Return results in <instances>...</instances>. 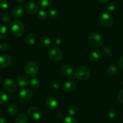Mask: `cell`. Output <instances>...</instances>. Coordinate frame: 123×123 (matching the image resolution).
Returning a JSON list of instances; mask_svg holds the SVG:
<instances>
[{"label": "cell", "mask_w": 123, "mask_h": 123, "mask_svg": "<svg viewBox=\"0 0 123 123\" xmlns=\"http://www.w3.org/2000/svg\"><path fill=\"white\" fill-rule=\"evenodd\" d=\"M9 48V45L6 42H3L0 44V49L3 51H6Z\"/></svg>", "instance_id": "8d00e7d4"}, {"label": "cell", "mask_w": 123, "mask_h": 123, "mask_svg": "<svg viewBox=\"0 0 123 123\" xmlns=\"http://www.w3.org/2000/svg\"><path fill=\"white\" fill-rule=\"evenodd\" d=\"M30 83L31 87H33V88L34 89H37L40 86L41 81H40L39 79H37V78L35 77L33 78V79L30 80Z\"/></svg>", "instance_id": "484cf974"}, {"label": "cell", "mask_w": 123, "mask_h": 123, "mask_svg": "<svg viewBox=\"0 0 123 123\" xmlns=\"http://www.w3.org/2000/svg\"><path fill=\"white\" fill-rule=\"evenodd\" d=\"M117 8V6H116L115 4L114 3H110L107 6V7H106V9L108 12H113Z\"/></svg>", "instance_id": "d590c367"}, {"label": "cell", "mask_w": 123, "mask_h": 123, "mask_svg": "<svg viewBox=\"0 0 123 123\" xmlns=\"http://www.w3.org/2000/svg\"><path fill=\"white\" fill-rule=\"evenodd\" d=\"M53 0H38V3L43 8H48L51 6Z\"/></svg>", "instance_id": "cb8c5ba5"}, {"label": "cell", "mask_w": 123, "mask_h": 123, "mask_svg": "<svg viewBox=\"0 0 123 123\" xmlns=\"http://www.w3.org/2000/svg\"><path fill=\"white\" fill-rule=\"evenodd\" d=\"M39 42L42 47L45 48H48L51 44V41L50 39L47 37H42L40 38Z\"/></svg>", "instance_id": "603a6c76"}, {"label": "cell", "mask_w": 123, "mask_h": 123, "mask_svg": "<svg viewBox=\"0 0 123 123\" xmlns=\"http://www.w3.org/2000/svg\"><path fill=\"white\" fill-rule=\"evenodd\" d=\"M48 57L53 62H59L62 60L63 54L62 51L57 47H53L51 48L48 52Z\"/></svg>", "instance_id": "8992f818"}, {"label": "cell", "mask_w": 123, "mask_h": 123, "mask_svg": "<svg viewBox=\"0 0 123 123\" xmlns=\"http://www.w3.org/2000/svg\"><path fill=\"white\" fill-rule=\"evenodd\" d=\"M61 73L64 76L70 77L74 73V69L69 65H64L61 68Z\"/></svg>", "instance_id": "2e32d148"}, {"label": "cell", "mask_w": 123, "mask_h": 123, "mask_svg": "<svg viewBox=\"0 0 123 123\" xmlns=\"http://www.w3.org/2000/svg\"><path fill=\"white\" fill-rule=\"evenodd\" d=\"M0 123H7V119L5 117H0Z\"/></svg>", "instance_id": "b9f144b4"}, {"label": "cell", "mask_w": 123, "mask_h": 123, "mask_svg": "<svg viewBox=\"0 0 123 123\" xmlns=\"http://www.w3.org/2000/svg\"><path fill=\"white\" fill-rule=\"evenodd\" d=\"M15 123H28V118L24 113H20L15 118Z\"/></svg>", "instance_id": "ffe728a7"}, {"label": "cell", "mask_w": 123, "mask_h": 123, "mask_svg": "<svg viewBox=\"0 0 123 123\" xmlns=\"http://www.w3.org/2000/svg\"><path fill=\"white\" fill-rule=\"evenodd\" d=\"M1 20L4 22L6 24L10 23V16L8 15L7 13H3L1 15Z\"/></svg>", "instance_id": "4dcf8cb0"}, {"label": "cell", "mask_w": 123, "mask_h": 123, "mask_svg": "<svg viewBox=\"0 0 123 123\" xmlns=\"http://www.w3.org/2000/svg\"><path fill=\"white\" fill-rule=\"evenodd\" d=\"M27 112L28 116L34 120H39L42 117V112L41 110L36 106H30L28 109Z\"/></svg>", "instance_id": "52a82bcc"}, {"label": "cell", "mask_w": 123, "mask_h": 123, "mask_svg": "<svg viewBox=\"0 0 123 123\" xmlns=\"http://www.w3.org/2000/svg\"><path fill=\"white\" fill-rule=\"evenodd\" d=\"M16 2H18V3H22V2H24L25 1V0H15Z\"/></svg>", "instance_id": "ee69618b"}, {"label": "cell", "mask_w": 123, "mask_h": 123, "mask_svg": "<svg viewBox=\"0 0 123 123\" xmlns=\"http://www.w3.org/2000/svg\"><path fill=\"white\" fill-rule=\"evenodd\" d=\"M102 52L103 53L104 55L105 56L107 57H111L112 54V49H111L110 48H109L108 47H104L102 49Z\"/></svg>", "instance_id": "f546056e"}, {"label": "cell", "mask_w": 123, "mask_h": 123, "mask_svg": "<svg viewBox=\"0 0 123 123\" xmlns=\"http://www.w3.org/2000/svg\"><path fill=\"white\" fill-rule=\"evenodd\" d=\"M24 14V9L21 6H15L13 9L12 10L11 15L13 19H17L21 18Z\"/></svg>", "instance_id": "4fadbf2b"}, {"label": "cell", "mask_w": 123, "mask_h": 123, "mask_svg": "<svg viewBox=\"0 0 123 123\" xmlns=\"http://www.w3.org/2000/svg\"></svg>", "instance_id": "f6af8a7d"}, {"label": "cell", "mask_w": 123, "mask_h": 123, "mask_svg": "<svg viewBox=\"0 0 123 123\" xmlns=\"http://www.w3.org/2000/svg\"><path fill=\"white\" fill-rule=\"evenodd\" d=\"M26 74L30 77H35L38 74L39 66L34 61H30L26 63L24 67Z\"/></svg>", "instance_id": "277c9868"}, {"label": "cell", "mask_w": 123, "mask_h": 123, "mask_svg": "<svg viewBox=\"0 0 123 123\" xmlns=\"http://www.w3.org/2000/svg\"><path fill=\"white\" fill-rule=\"evenodd\" d=\"M46 106L51 111H55L59 107V103L57 99L54 97H48L46 100Z\"/></svg>", "instance_id": "30bf717a"}, {"label": "cell", "mask_w": 123, "mask_h": 123, "mask_svg": "<svg viewBox=\"0 0 123 123\" xmlns=\"http://www.w3.org/2000/svg\"><path fill=\"white\" fill-rule=\"evenodd\" d=\"M99 23L105 27H110L114 24V18L111 14L103 13L99 17Z\"/></svg>", "instance_id": "5b68a950"}, {"label": "cell", "mask_w": 123, "mask_h": 123, "mask_svg": "<svg viewBox=\"0 0 123 123\" xmlns=\"http://www.w3.org/2000/svg\"><path fill=\"white\" fill-rule=\"evenodd\" d=\"M98 3H100L101 4H105L109 1V0H97Z\"/></svg>", "instance_id": "7bdbcfd3"}, {"label": "cell", "mask_w": 123, "mask_h": 123, "mask_svg": "<svg viewBox=\"0 0 123 123\" xmlns=\"http://www.w3.org/2000/svg\"><path fill=\"white\" fill-rule=\"evenodd\" d=\"M12 63V58L8 54L0 55V68H6L9 67Z\"/></svg>", "instance_id": "8fae6325"}, {"label": "cell", "mask_w": 123, "mask_h": 123, "mask_svg": "<svg viewBox=\"0 0 123 123\" xmlns=\"http://www.w3.org/2000/svg\"><path fill=\"white\" fill-rule=\"evenodd\" d=\"M74 75L75 77L81 81H86L91 75L89 69L86 66H79L74 71Z\"/></svg>", "instance_id": "7a4b0ae2"}, {"label": "cell", "mask_w": 123, "mask_h": 123, "mask_svg": "<svg viewBox=\"0 0 123 123\" xmlns=\"http://www.w3.org/2000/svg\"><path fill=\"white\" fill-rule=\"evenodd\" d=\"M76 84L71 81L65 82L62 86V89L65 92H72L76 89Z\"/></svg>", "instance_id": "5bb4252c"}, {"label": "cell", "mask_w": 123, "mask_h": 123, "mask_svg": "<svg viewBox=\"0 0 123 123\" xmlns=\"http://www.w3.org/2000/svg\"><path fill=\"white\" fill-rule=\"evenodd\" d=\"M50 85L51 87H53L54 89H59L60 88L61 86V83L58 80H53L50 83Z\"/></svg>", "instance_id": "e575fe53"}, {"label": "cell", "mask_w": 123, "mask_h": 123, "mask_svg": "<svg viewBox=\"0 0 123 123\" xmlns=\"http://www.w3.org/2000/svg\"><path fill=\"white\" fill-rule=\"evenodd\" d=\"M62 42L61 39L59 37H56L54 39V43L56 45H59Z\"/></svg>", "instance_id": "ab89813d"}, {"label": "cell", "mask_w": 123, "mask_h": 123, "mask_svg": "<svg viewBox=\"0 0 123 123\" xmlns=\"http://www.w3.org/2000/svg\"><path fill=\"white\" fill-rule=\"evenodd\" d=\"M7 112L10 116H15L18 112V107L16 104L12 103L7 106Z\"/></svg>", "instance_id": "e0dca14e"}, {"label": "cell", "mask_w": 123, "mask_h": 123, "mask_svg": "<svg viewBox=\"0 0 123 123\" xmlns=\"http://www.w3.org/2000/svg\"><path fill=\"white\" fill-rule=\"evenodd\" d=\"M25 9L28 13L30 14H35L39 10V7L37 3L33 1H28L25 4Z\"/></svg>", "instance_id": "7c38bea8"}, {"label": "cell", "mask_w": 123, "mask_h": 123, "mask_svg": "<svg viewBox=\"0 0 123 123\" xmlns=\"http://www.w3.org/2000/svg\"><path fill=\"white\" fill-rule=\"evenodd\" d=\"M17 84L20 87H25L28 86L30 83V80L25 75H21L17 78Z\"/></svg>", "instance_id": "9a60e30c"}, {"label": "cell", "mask_w": 123, "mask_h": 123, "mask_svg": "<svg viewBox=\"0 0 123 123\" xmlns=\"http://www.w3.org/2000/svg\"><path fill=\"white\" fill-rule=\"evenodd\" d=\"M10 29L14 36L19 37L22 36L24 33L25 26L21 21H14L10 24Z\"/></svg>", "instance_id": "6da1fadb"}, {"label": "cell", "mask_w": 123, "mask_h": 123, "mask_svg": "<svg viewBox=\"0 0 123 123\" xmlns=\"http://www.w3.org/2000/svg\"><path fill=\"white\" fill-rule=\"evenodd\" d=\"M118 66L119 67V68L123 69V55L119 59V61H118Z\"/></svg>", "instance_id": "60d3db41"}, {"label": "cell", "mask_w": 123, "mask_h": 123, "mask_svg": "<svg viewBox=\"0 0 123 123\" xmlns=\"http://www.w3.org/2000/svg\"><path fill=\"white\" fill-rule=\"evenodd\" d=\"M107 115H108V117L109 118L114 119L117 117V112L114 109L110 108L107 111Z\"/></svg>", "instance_id": "1f68e13d"}, {"label": "cell", "mask_w": 123, "mask_h": 123, "mask_svg": "<svg viewBox=\"0 0 123 123\" xmlns=\"http://www.w3.org/2000/svg\"><path fill=\"white\" fill-rule=\"evenodd\" d=\"M3 87L7 92L13 93L16 90V84L13 79H7L4 81Z\"/></svg>", "instance_id": "9c48e42d"}, {"label": "cell", "mask_w": 123, "mask_h": 123, "mask_svg": "<svg viewBox=\"0 0 123 123\" xmlns=\"http://www.w3.org/2000/svg\"><path fill=\"white\" fill-rule=\"evenodd\" d=\"M101 52L98 49L93 50L89 53V59L92 62H96L101 57Z\"/></svg>", "instance_id": "ac0fdd59"}, {"label": "cell", "mask_w": 123, "mask_h": 123, "mask_svg": "<svg viewBox=\"0 0 123 123\" xmlns=\"http://www.w3.org/2000/svg\"><path fill=\"white\" fill-rule=\"evenodd\" d=\"M117 71H118V69H117V67L115 65H110L107 69V73L110 76L115 75L117 74Z\"/></svg>", "instance_id": "d4e9b609"}, {"label": "cell", "mask_w": 123, "mask_h": 123, "mask_svg": "<svg viewBox=\"0 0 123 123\" xmlns=\"http://www.w3.org/2000/svg\"><path fill=\"white\" fill-rule=\"evenodd\" d=\"M48 14H49V17L51 19H55L59 16V13H58L57 10H55L54 8L49 9V12H48Z\"/></svg>", "instance_id": "83f0119b"}, {"label": "cell", "mask_w": 123, "mask_h": 123, "mask_svg": "<svg viewBox=\"0 0 123 123\" xmlns=\"http://www.w3.org/2000/svg\"><path fill=\"white\" fill-rule=\"evenodd\" d=\"M33 92L30 89H24L20 91L18 95V99L21 102L26 103L31 100Z\"/></svg>", "instance_id": "ba28073f"}, {"label": "cell", "mask_w": 123, "mask_h": 123, "mask_svg": "<svg viewBox=\"0 0 123 123\" xmlns=\"http://www.w3.org/2000/svg\"><path fill=\"white\" fill-rule=\"evenodd\" d=\"M26 43L28 45H33L35 43L36 41V37L33 33H30L25 37Z\"/></svg>", "instance_id": "d6986e66"}, {"label": "cell", "mask_w": 123, "mask_h": 123, "mask_svg": "<svg viewBox=\"0 0 123 123\" xmlns=\"http://www.w3.org/2000/svg\"><path fill=\"white\" fill-rule=\"evenodd\" d=\"M9 4L6 0H0V10H6L9 8Z\"/></svg>", "instance_id": "f1b7e54d"}, {"label": "cell", "mask_w": 123, "mask_h": 123, "mask_svg": "<svg viewBox=\"0 0 123 123\" xmlns=\"http://www.w3.org/2000/svg\"><path fill=\"white\" fill-rule=\"evenodd\" d=\"M9 101V97L3 91H0V105H6L8 103Z\"/></svg>", "instance_id": "44dd1931"}, {"label": "cell", "mask_w": 123, "mask_h": 123, "mask_svg": "<svg viewBox=\"0 0 123 123\" xmlns=\"http://www.w3.org/2000/svg\"><path fill=\"white\" fill-rule=\"evenodd\" d=\"M55 118L59 120H62V119H64V115L62 112H57L55 114Z\"/></svg>", "instance_id": "f35d334b"}, {"label": "cell", "mask_w": 123, "mask_h": 123, "mask_svg": "<svg viewBox=\"0 0 123 123\" xmlns=\"http://www.w3.org/2000/svg\"><path fill=\"white\" fill-rule=\"evenodd\" d=\"M47 13L43 10H40L38 12V13H37V18H38L40 20H42V21H43V20L46 19H47Z\"/></svg>", "instance_id": "d6a6232c"}, {"label": "cell", "mask_w": 123, "mask_h": 123, "mask_svg": "<svg viewBox=\"0 0 123 123\" xmlns=\"http://www.w3.org/2000/svg\"><path fill=\"white\" fill-rule=\"evenodd\" d=\"M118 100L121 103L123 104V89H121L118 94Z\"/></svg>", "instance_id": "74e56055"}, {"label": "cell", "mask_w": 123, "mask_h": 123, "mask_svg": "<svg viewBox=\"0 0 123 123\" xmlns=\"http://www.w3.org/2000/svg\"><path fill=\"white\" fill-rule=\"evenodd\" d=\"M63 123H77V121L74 118L69 116L64 118Z\"/></svg>", "instance_id": "836d02e7"}, {"label": "cell", "mask_w": 123, "mask_h": 123, "mask_svg": "<svg viewBox=\"0 0 123 123\" xmlns=\"http://www.w3.org/2000/svg\"><path fill=\"white\" fill-rule=\"evenodd\" d=\"M89 42L92 47L99 48L103 45L104 39L97 32H92L89 35Z\"/></svg>", "instance_id": "3957f363"}, {"label": "cell", "mask_w": 123, "mask_h": 123, "mask_svg": "<svg viewBox=\"0 0 123 123\" xmlns=\"http://www.w3.org/2000/svg\"><path fill=\"white\" fill-rule=\"evenodd\" d=\"M7 35V29L3 25H0V39H3Z\"/></svg>", "instance_id": "4316f807"}, {"label": "cell", "mask_w": 123, "mask_h": 123, "mask_svg": "<svg viewBox=\"0 0 123 123\" xmlns=\"http://www.w3.org/2000/svg\"><path fill=\"white\" fill-rule=\"evenodd\" d=\"M79 110H80V109H79L78 106H77V105H71L68 108L67 112L69 115L73 116L78 113V112H79Z\"/></svg>", "instance_id": "7402d4cb"}]
</instances>
